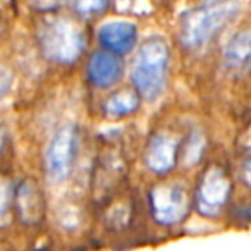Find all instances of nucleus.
Wrapping results in <instances>:
<instances>
[{"label":"nucleus","mask_w":251,"mask_h":251,"mask_svg":"<svg viewBox=\"0 0 251 251\" xmlns=\"http://www.w3.org/2000/svg\"><path fill=\"white\" fill-rule=\"evenodd\" d=\"M73 9L83 18H93L107 9L108 0H71Z\"/></svg>","instance_id":"ddd939ff"},{"label":"nucleus","mask_w":251,"mask_h":251,"mask_svg":"<svg viewBox=\"0 0 251 251\" xmlns=\"http://www.w3.org/2000/svg\"><path fill=\"white\" fill-rule=\"evenodd\" d=\"M224 64L239 74L251 73V29L237 33L224 49Z\"/></svg>","instance_id":"9d476101"},{"label":"nucleus","mask_w":251,"mask_h":251,"mask_svg":"<svg viewBox=\"0 0 251 251\" xmlns=\"http://www.w3.org/2000/svg\"><path fill=\"white\" fill-rule=\"evenodd\" d=\"M14 201L23 222L36 224L43 217V198L33 181H23L14 193Z\"/></svg>","instance_id":"9b49d317"},{"label":"nucleus","mask_w":251,"mask_h":251,"mask_svg":"<svg viewBox=\"0 0 251 251\" xmlns=\"http://www.w3.org/2000/svg\"><path fill=\"white\" fill-rule=\"evenodd\" d=\"M124 74V62L117 53L97 52L88 62V77L97 88H110Z\"/></svg>","instance_id":"1a4fd4ad"},{"label":"nucleus","mask_w":251,"mask_h":251,"mask_svg":"<svg viewBox=\"0 0 251 251\" xmlns=\"http://www.w3.org/2000/svg\"><path fill=\"white\" fill-rule=\"evenodd\" d=\"M77 129L73 124L64 126L53 134L45 153L47 176L52 182H62L71 176L77 155Z\"/></svg>","instance_id":"20e7f679"},{"label":"nucleus","mask_w":251,"mask_h":251,"mask_svg":"<svg viewBox=\"0 0 251 251\" xmlns=\"http://www.w3.org/2000/svg\"><path fill=\"white\" fill-rule=\"evenodd\" d=\"M150 206L153 219L162 226H174L181 222L189 210L188 191L179 182H164L151 189Z\"/></svg>","instance_id":"39448f33"},{"label":"nucleus","mask_w":251,"mask_h":251,"mask_svg":"<svg viewBox=\"0 0 251 251\" xmlns=\"http://www.w3.org/2000/svg\"><path fill=\"white\" fill-rule=\"evenodd\" d=\"M4 141H5V131H4V127L0 126V151L4 148Z\"/></svg>","instance_id":"6ab92c4d"},{"label":"nucleus","mask_w":251,"mask_h":251,"mask_svg":"<svg viewBox=\"0 0 251 251\" xmlns=\"http://www.w3.org/2000/svg\"><path fill=\"white\" fill-rule=\"evenodd\" d=\"M203 148H205V140L200 133H193L189 138V143L186 147L184 153H182V160L186 165H195L196 162L201 158Z\"/></svg>","instance_id":"2eb2a0df"},{"label":"nucleus","mask_w":251,"mask_h":251,"mask_svg":"<svg viewBox=\"0 0 251 251\" xmlns=\"http://www.w3.org/2000/svg\"><path fill=\"white\" fill-rule=\"evenodd\" d=\"M244 147H246V148H248V151L251 153V131L246 134V136H244Z\"/></svg>","instance_id":"a211bd4d"},{"label":"nucleus","mask_w":251,"mask_h":251,"mask_svg":"<svg viewBox=\"0 0 251 251\" xmlns=\"http://www.w3.org/2000/svg\"><path fill=\"white\" fill-rule=\"evenodd\" d=\"M12 198H14L12 184L5 177H0V226H4V224L9 220Z\"/></svg>","instance_id":"4468645a"},{"label":"nucleus","mask_w":251,"mask_h":251,"mask_svg":"<svg viewBox=\"0 0 251 251\" xmlns=\"http://www.w3.org/2000/svg\"><path fill=\"white\" fill-rule=\"evenodd\" d=\"M241 11L239 0H208L188 11L181 19L179 38L189 50L208 45Z\"/></svg>","instance_id":"f257e3e1"},{"label":"nucleus","mask_w":251,"mask_h":251,"mask_svg":"<svg viewBox=\"0 0 251 251\" xmlns=\"http://www.w3.org/2000/svg\"><path fill=\"white\" fill-rule=\"evenodd\" d=\"M98 40L107 49V52L124 55L136 47L138 28L129 21H108L98 29Z\"/></svg>","instance_id":"6e6552de"},{"label":"nucleus","mask_w":251,"mask_h":251,"mask_svg":"<svg viewBox=\"0 0 251 251\" xmlns=\"http://www.w3.org/2000/svg\"><path fill=\"white\" fill-rule=\"evenodd\" d=\"M140 98L136 90H121L105 101V112L115 119L131 115L140 107Z\"/></svg>","instance_id":"f8f14e48"},{"label":"nucleus","mask_w":251,"mask_h":251,"mask_svg":"<svg viewBox=\"0 0 251 251\" xmlns=\"http://www.w3.org/2000/svg\"><path fill=\"white\" fill-rule=\"evenodd\" d=\"M40 47L52 62L73 64L86 49V36L81 26L71 18L53 16L40 26Z\"/></svg>","instance_id":"7ed1b4c3"},{"label":"nucleus","mask_w":251,"mask_h":251,"mask_svg":"<svg viewBox=\"0 0 251 251\" xmlns=\"http://www.w3.org/2000/svg\"><path fill=\"white\" fill-rule=\"evenodd\" d=\"M179 140L171 133H157L148 141L145 151V164L155 174H167L176 167Z\"/></svg>","instance_id":"0eeeda50"},{"label":"nucleus","mask_w":251,"mask_h":251,"mask_svg":"<svg viewBox=\"0 0 251 251\" xmlns=\"http://www.w3.org/2000/svg\"><path fill=\"white\" fill-rule=\"evenodd\" d=\"M169 45L162 36H150L140 45L133 62L134 90L143 100L155 101L165 90L169 71Z\"/></svg>","instance_id":"f03ea898"},{"label":"nucleus","mask_w":251,"mask_h":251,"mask_svg":"<svg viewBox=\"0 0 251 251\" xmlns=\"http://www.w3.org/2000/svg\"><path fill=\"white\" fill-rule=\"evenodd\" d=\"M11 81H12L11 74L4 67H0V97H4L7 93V90L11 88Z\"/></svg>","instance_id":"dca6fc26"},{"label":"nucleus","mask_w":251,"mask_h":251,"mask_svg":"<svg viewBox=\"0 0 251 251\" xmlns=\"http://www.w3.org/2000/svg\"><path fill=\"white\" fill-rule=\"evenodd\" d=\"M230 193V182L226 172L220 167H210L203 174L200 182L198 195H196V206L198 212L205 217H215L226 205Z\"/></svg>","instance_id":"423d86ee"},{"label":"nucleus","mask_w":251,"mask_h":251,"mask_svg":"<svg viewBox=\"0 0 251 251\" xmlns=\"http://www.w3.org/2000/svg\"><path fill=\"white\" fill-rule=\"evenodd\" d=\"M243 179L251 186V160L244 164V167H243Z\"/></svg>","instance_id":"f3484780"}]
</instances>
